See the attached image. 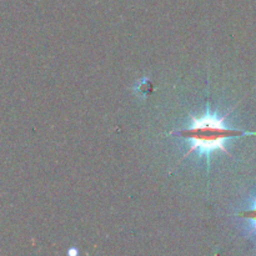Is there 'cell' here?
<instances>
[{
	"mask_svg": "<svg viewBox=\"0 0 256 256\" xmlns=\"http://www.w3.org/2000/svg\"><path fill=\"white\" fill-rule=\"evenodd\" d=\"M239 216L242 218V219L249 220V222H252V232H256V200L254 202V204L252 205V208H250V209H248V210H245V212H240Z\"/></svg>",
	"mask_w": 256,
	"mask_h": 256,
	"instance_id": "cell-2",
	"label": "cell"
},
{
	"mask_svg": "<svg viewBox=\"0 0 256 256\" xmlns=\"http://www.w3.org/2000/svg\"><path fill=\"white\" fill-rule=\"evenodd\" d=\"M232 109H235V106ZM232 110H229L222 116L210 114V112H206L202 116L190 115L192 122H190L189 126L172 132V134H178L182 138H184V139L192 142V148L188 150L186 154L182 156V159L188 158L194 152H199L202 155H209L212 152H215V150H220V152L232 156L229 150L225 148V142L228 139L248 136V135H256V132H245V130L232 129V128H228L224 124L225 119L229 116Z\"/></svg>",
	"mask_w": 256,
	"mask_h": 256,
	"instance_id": "cell-1",
	"label": "cell"
}]
</instances>
